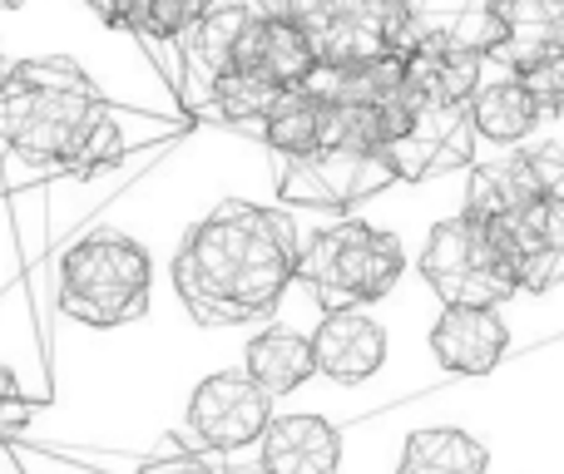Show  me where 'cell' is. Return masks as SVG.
Listing matches in <instances>:
<instances>
[{"mask_svg": "<svg viewBox=\"0 0 564 474\" xmlns=\"http://www.w3.org/2000/svg\"><path fill=\"white\" fill-rule=\"evenodd\" d=\"M184 426H188L184 440L218 450V455H234V450H248L268 436V426H273V396L248 371H218V376L194 386Z\"/></svg>", "mask_w": 564, "mask_h": 474, "instance_id": "cell-7", "label": "cell"}, {"mask_svg": "<svg viewBox=\"0 0 564 474\" xmlns=\"http://www.w3.org/2000/svg\"><path fill=\"white\" fill-rule=\"evenodd\" d=\"M248 20H253V0H218V5L194 25V35L184 40L188 65L198 69L204 89L214 85L224 69H234V49H238V35H243Z\"/></svg>", "mask_w": 564, "mask_h": 474, "instance_id": "cell-19", "label": "cell"}, {"mask_svg": "<svg viewBox=\"0 0 564 474\" xmlns=\"http://www.w3.org/2000/svg\"><path fill=\"white\" fill-rule=\"evenodd\" d=\"M510 346L506 321L496 307H446L431 327V356L451 371V376H486L500 366Z\"/></svg>", "mask_w": 564, "mask_h": 474, "instance_id": "cell-11", "label": "cell"}, {"mask_svg": "<svg viewBox=\"0 0 564 474\" xmlns=\"http://www.w3.org/2000/svg\"><path fill=\"white\" fill-rule=\"evenodd\" d=\"M486 465L490 455L476 436L441 426V430H416L406 440L397 474H486Z\"/></svg>", "mask_w": 564, "mask_h": 474, "instance_id": "cell-20", "label": "cell"}, {"mask_svg": "<svg viewBox=\"0 0 564 474\" xmlns=\"http://www.w3.org/2000/svg\"><path fill=\"white\" fill-rule=\"evenodd\" d=\"M312 356H317V376L337 386H361L387 366V331L361 307L327 311L312 331Z\"/></svg>", "mask_w": 564, "mask_h": 474, "instance_id": "cell-10", "label": "cell"}, {"mask_svg": "<svg viewBox=\"0 0 564 474\" xmlns=\"http://www.w3.org/2000/svg\"><path fill=\"white\" fill-rule=\"evenodd\" d=\"M476 119L470 104H426L421 119L411 124V134H401L387 148L397 184H426L441 178L451 168H470L476 164Z\"/></svg>", "mask_w": 564, "mask_h": 474, "instance_id": "cell-8", "label": "cell"}, {"mask_svg": "<svg viewBox=\"0 0 564 474\" xmlns=\"http://www.w3.org/2000/svg\"><path fill=\"white\" fill-rule=\"evenodd\" d=\"M243 371L268 390V396H292L317 376V356H312V337H297L292 327H268L248 341Z\"/></svg>", "mask_w": 564, "mask_h": 474, "instance_id": "cell-16", "label": "cell"}, {"mask_svg": "<svg viewBox=\"0 0 564 474\" xmlns=\"http://www.w3.org/2000/svg\"><path fill=\"white\" fill-rule=\"evenodd\" d=\"M516 75H520V85L535 95L540 114H560L564 109V45L550 49V55H540L535 65L516 69Z\"/></svg>", "mask_w": 564, "mask_h": 474, "instance_id": "cell-23", "label": "cell"}, {"mask_svg": "<svg viewBox=\"0 0 564 474\" xmlns=\"http://www.w3.org/2000/svg\"><path fill=\"white\" fill-rule=\"evenodd\" d=\"M263 474H337L341 470V430L322 416H273L258 440Z\"/></svg>", "mask_w": 564, "mask_h": 474, "instance_id": "cell-12", "label": "cell"}, {"mask_svg": "<svg viewBox=\"0 0 564 474\" xmlns=\"http://www.w3.org/2000/svg\"><path fill=\"white\" fill-rule=\"evenodd\" d=\"M416 267L421 282L446 307H500V301H510L520 291L516 267H510L496 228L470 213H456L431 228Z\"/></svg>", "mask_w": 564, "mask_h": 474, "instance_id": "cell-5", "label": "cell"}, {"mask_svg": "<svg viewBox=\"0 0 564 474\" xmlns=\"http://www.w3.org/2000/svg\"><path fill=\"white\" fill-rule=\"evenodd\" d=\"M30 416H35V406L25 400L20 381L10 376L6 366H0V445H6V440H15L20 430L30 426Z\"/></svg>", "mask_w": 564, "mask_h": 474, "instance_id": "cell-25", "label": "cell"}, {"mask_svg": "<svg viewBox=\"0 0 564 474\" xmlns=\"http://www.w3.org/2000/svg\"><path fill=\"white\" fill-rule=\"evenodd\" d=\"M253 10L263 20H278V25H302V15H307V0H253Z\"/></svg>", "mask_w": 564, "mask_h": 474, "instance_id": "cell-27", "label": "cell"}, {"mask_svg": "<svg viewBox=\"0 0 564 474\" xmlns=\"http://www.w3.org/2000/svg\"><path fill=\"white\" fill-rule=\"evenodd\" d=\"M322 119H327V99H317L307 85H297L278 99L258 134L278 158H307L322 148Z\"/></svg>", "mask_w": 564, "mask_h": 474, "instance_id": "cell-18", "label": "cell"}, {"mask_svg": "<svg viewBox=\"0 0 564 474\" xmlns=\"http://www.w3.org/2000/svg\"><path fill=\"white\" fill-rule=\"evenodd\" d=\"M470 119H476V134L486 139V144L516 148L535 134V124L545 114H540L535 95L520 85V75L506 69V75H486V85H480L476 99H470Z\"/></svg>", "mask_w": 564, "mask_h": 474, "instance_id": "cell-13", "label": "cell"}, {"mask_svg": "<svg viewBox=\"0 0 564 474\" xmlns=\"http://www.w3.org/2000/svg\"><path fill=\"white\" fill-rule=\"evenodd\" d=\"M214 5H218V0H154L144 40H188V35H194V25Z\"/></svg>", "mask_w": 564, "mask_h": 474, "instance_id": "cell-22", "label": "cell"}, {"mask_svg": "<svg viewBox=\"0 0 564 474\" xmlns=\"http://www.w3.org/2000/svg\"><path fill=\"white\" fill-rule=\"evenodd\" d=\"M406 277V247L397 233H381L371 223L341 218L322 233L302 238V267L297 282H307L322 311H347L381 301Z\"/></svg>", "mask_w": 564, "mask_h": 474, "instance_id": "cell-4", "label": "cell"}, {"mask_svg": "<svg viewBox=\"0 0 564 474\" xmlns=\"http://www.w3.org/2000/svg\"><path fill=\"white\" fill-rule=\"evenodd\" d=\"M397 184V168L387 154H351V148H322L307 158H282L278 198L292 208H317V213H347L367 198L387 194Z\"/></svg>", "mask_w": 564, "mask_h": 474, "instance_id": "cell-6", "label": "cell"}, {"mask_svg": "<svg viewBox=\"0 0 564 474\" xmlns=\"http://www.w3.org/2000/svg\"><path fill=\"white\" fill-rule=\"evenodd\" d=\"M0 144L30 164L99 168L124 148L119 119L99 85L69 55H40L10 65L0 85Z\"/></svg>", "mask_w": 564, "mask_h": 474, "instance_id": "cell-2", "label": "cell"}, {"mask_svg": "<svg viewBox=\"0 0 564 474\" xmlns=\"http://www.w3.org/2000/svg\"><path fill=\"white\" fill-rule=\"evenodd\" d=\"M525 154V168L535 178V194L540 198H564V148L560 144H530L520 148Z\"/></svg>", "mask_w": 564, "mask_h": 474, "instance_id": "cell-24", "label": "cell"}, {"mask_svg": "<svg viewBox=\"0 0 564 474\" xmlns=\"http://www.w3.org/2000/svg\"><path fill=\"white\" fill-rule=\"evenodd\" d=\"M486 55L456 45H421L416 55H406V75L426 89L431 104H470L486 85Z\"/></svg>", "mask_w": 564, "mask_h": 474, "instance_id": "cell-17", "label": "cell"}, {"mask_svg": "<svg viewBox=\"0 0 564 474\" xmlns=\"http://www.w3.org/2000/svg\"><path fill=\"white\" fill-rule=\"evenodd\" d=\"M154 257L124 233H89L59 257V311L79 327H124L149 311Z\"/></svg>", "mask_w": 564, "mask_h": 474, "instance_id": "cell-3", "label": "cell"}, {"mask_svg": "<svg viewBox=\"0 0 564 474\" xmlns=\"http://www.w3.org/2000/svg\"><path fill=\"white\" fill-rule=\"evenodd\" d=\"M253 474H263V470H253Z\"/></svg>", "mask_w": 564, "mask_h": 474, "instance_id": "cell-29", "label": "cell"}, {"mask_svg": "<svg viewBox=\"0 0 564 474\" xmlns=\"http://www.w3.org/2000/svg\"><path fill=\"white\" fill-rule=\"evenodd\" d=\"M516 267L520 291L564 287V198H535L530 208L490 223Z\"/></svg>", "mask_w": 564, "mask_h": 474, "instance_id": "cell-9", "label": "cell"}, {"mask_svg": "<svg viewBox=\"0 0 564 474\" xmlns=\"http://www.w3.org/2000/svg\"><path fill=\"white\" fill-rule=\"evenodd\" d=\"M134 474H224V470H214L198 455H159V460H144Z\"/></svg>", "mask_w": 564, "mask_h": 474, "instance_id": "cell-26", "label": "cell"}, {"mask_svg": "<svg viewBox=\"0 0 564 474\" xmlns=\"http://www.w3.org/2000/svg\"><path fill=\"white\" fill-rule=\"evenodd\" d=\"M204 95H208V104H214L218 119L263 129V119L273 114V104L288 95V89H282L278 79H268V75H253V69H224Z\"/></svg>", "mask_w": 564, "mask_h": 474, "instance_id": "cell-21", "label": "cell"}, {"mask_svg": "<svg viewBox=\"0 0 564 474\" xmlns=\"http://www.w3.org/2000/svg\"><path fill=\"white\" fill-rule=\"evenodd\" d=\"M500 25H506V40L490 59L516 75L564 45V0H500Z\"/></svg>", "mask_w": 564, "mask_h": 474, "instance_id": "cell-15", "label": "cell"}, {"mask_svg": "<svg viewBox=\"0 0 564 474\" xmlns=\"http://www.w3.org/2000/svg\"><path fill=\"white\" fill-rule=\"evenodd\" d=\"M535 178L525 168V154H500V158H476L466 174V208L460 213L480 218V223H500V218L520 213L535 203Z\"/></svg>", "mask_w": 564, "mask_h": 474, "instance_id": "cell-14", "label": "cell"}, {"mask_svg": "<svg viewBox=\"0 0 564 474\" xmlns=\"http://www.w3.org/2000/svg\"><path fill=\"white\" fill-rule=\"evenodd\" d=\"M302 233L288 213L228 198L174 252V291L198 327H243L273 317L297 282Z\"/></svg>", "mask_w": 564, "mask_h": 474, "instance_id": "cell-1", "label": "cell"}, {"mask_svg": "<svg viewBox=\"0 0 564 474\" xmlns=\"http://www.w3.org/2000/svg\"><path fill=\"white\" fill-rule=\"evenodd\" d=\"M6 79H10V65H6V55H0V85H6Z\"/></svg>", "mask_w": 564, "mask_h": 474, "instance_id": "cell-28", "label": "cell"}]
</instances>
